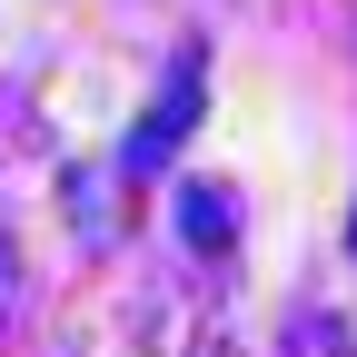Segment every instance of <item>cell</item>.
I'll use <instances>...</instances> for the list:
<instances>
[{"label": "cell", "instance_id": "277c9868", "mask_svg": "<svg viewBox=\"0 0 357 357\" xmlns=\"http://www.w3.org/2000/svg\"><path fill=\"white\" fill-rule=\"evenodd\" d=\"M347 248H357V218H347Z\"/></svg>", "mask_w": 357, "mask_h": 357}, {"label": "cell", "instance_id": "6da1fadb", "mask_svg": "<svg viewBox=\"0 0 357 357\" xmlns=\"http://www.w3.org/2000/svg\"><path fill=\"white\" fill-rule=\"evenodd\" d=\"M199 100H208V60H199V50H178V60H169V89L149 100V119L129 129V169H139V178H149L159 159H178V139H189Z\"/></svg>", "mask_w": 357, "mask_h": 357}, {"label": "cell", "instance_id": "3957f363", "mask_svg": "<svg viewBox=\"0 0 357 357\" xmlns=\"http://www.w3.org/2000/svg\"><path fill=\"white\" fill-rule=\"evenodd\" d=\"M178 229L199 248H229V189H178Z\"/></svg>", "mask_w": 357, "mask_h": 357}, {"label": "cell", "instance_id": "7a4b0ae2", "mask_svg": "<svg viewBox=\"0 0 357 357\" xmlns=\"http://www.w3.org/2000/svg\"><path fill=\"white\" fill-rule=\"evenodd\" d=\"M288 357H347V328L328 318V307H288V328H278Z\"/></svg>", "mask_w": 357, "mask_h": 357}]
</instances>
